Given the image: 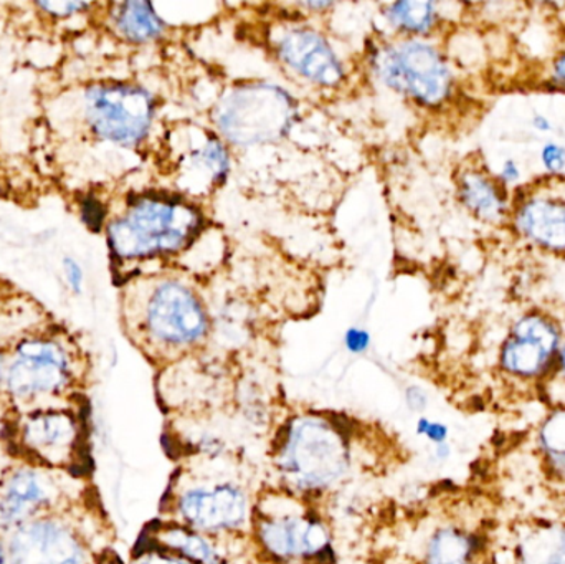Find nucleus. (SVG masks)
<instances>
[{
	"instance_id": "nucleus-25",
	"label": "nucleus",
	"mask_w": 565,
	"mask_h": 564,
	"mask_svg": "<svg viewBox=\"0 0 565 564\" xmlns=\"http://www.w3.org/2000/svg\"><path fill=\"white\" fill-rule=\"evenodd\" d=\"M417 434L434 443V446H438V444L447 443L450 430L445 424L420 417L417 423Z\"/></svg>"
},
{
	"instance_id": "nucleus-21",
	"label": "nucleus",
	"mask_w": 565,
	"mask_h": 564,
	"mask_svg": "<svg viewBox=\"0 0 565 564\" xmlns=\"http://www.w3.org/2000/svg\"><path fill=\"white\" fill-rule=\"evenodd\" d=\"M537 440L547 469L565 483V404H557L544 419Z\"/></svg>"
},
{
	"instance_id": "nucleus-37",
	"label": "nucleus",
	"mask_w": 565,
	"mask_h": 564,
	"mask_svg": "<svg viewBox=\"0 0 565 564\" xmlns=\"http://www.w3.org/2000/svg\"><path fill=\"white\" fill-rule=\"evenodd\" d=\"M0 564H10L9 550H7V539L0 535Z\"/></svg>"
},
{
	"instance_id": "nucleus-5",
	"label": "nucleus",
	"mask_w": 565,
	"mask_h": 564,
	"mask_svg": "<svg viewBox=\"0 0 565 564\" xmlns=\"http://www.w3.org/2000/svg\"><path fill=\"white\" fill-rule=\"evenodd\" d=\"M379 78L422 106H440L454 92L450 66L434 45L402 40L375 53Z\"/></svg>"
},
{
	"instance_id": "nucleus-24",
	"label": "nucleus",
	"mask_w": 565,
	"mask_h": 564,
	"mask_svg": "<svg viewBox=\"0 0 565 564\" xmlns=\"http://www.w3.org/2000/svg\"><path fill=\"white\" fill-rule=\"evenodd\" d=\"M541 162L550 174H561L565 169V148L559 142H546L541 149Z\"/></svg>"
},
{
	"instance_id": "nucleus-1",
	"label": "nucleus",
	"mask_w": 565,
	"mask_h": 564,
	"mask_svg": "<svg viewBox=\"0 0 565 564\" xmlns=\"http://www.w3.org/2000/svg\"><path fill=\"white\" fill-rule=\"evenodd\" d=\"M202 217L184 201L138 199L108 227L111 251L125 260L174 254L201 232Z\"/></svg>"
},
{
	"instance_id": "nucleus-10",
	"label": "nucleus",
	"mask_w": 565,
	"mask_h": 564,
	"mask_svg": "<svg viewBox=\"0 0 565 564\" xmlns=\"http://www.w3.org/2000/svg\"><path fill=\"white\" fill-rule=\"evenodd\" d=\"M58 496V486L49 470L35 466L10 469L0 479V529L12 532L50 515Z\"/></svg>"
},
{
	"instance_id": "nucleus-9",
	"label": "nucleus",
	"mask_w": 565,
	"mask_h": 564,
	"mask_svg": "<svg viewBox=\"0 0 565 564\" xmlns=\"http://www.w3.org/2000/svg\"><path fill=\"white\" fill-rule=\"evenodd\" d=\"M9 533L10 564H88L75 530L52 513Z\"/></svg>"
},
{
	"instance_id": "nucleus-30",
	"label": "nucleus",
	"mask_w": 565,
	"mask_h": 564,
	"mask_svg": "<svg viewBox=\"0 0 565 564\" xmlns=\"http://www.w3.org/2000/svg\"><path fill=\"white\" fill-rule=\"evenodd\" d=\"M369 341H371L369 334L365 333V331L355 330V328H352V330H349L348 334H345V347H348V350H351L352 353H362V351L367 350Z\"/></svg>"
},
{
	"instance_id": "nucleus-16",
	"label": "nucleus",
	"mask_w": 565,
	"mask_h": 564,
	"mask_svg": "<svg viewBox=\"0 0 565 564\" xmlns=\"http://www.w3.org/2000/svg\"><path fill=\"white\" fill-rule=\"evenodd\" d=\"M514 225L526 241L554 254H565V199L531 195L518 204Z\"/></svg>"
},
{
	"instance_id": "nucleus-7",
	"label": "nucleus",
	"mask_w": 565,
	"mask_h": 564,
	"mask_svg": "<svg viewBox=\"0 0 565 564\" xmlns=\"http://www.w3.org/2000/svg\"><path fill=\"white\" fill-rule=\"evenodd\" d=\"M86 119L93 132L116 145L141 142L151 129L154 102L146 89L126 83L98 85L86 93Z\"/></svg>"
},
{
	"instance_id": "nucleus-18",
	"label": "nucleus",
	"mask_w": 565,
	"mask_h": 564,
	"mask_svg": "<svg viewBox=\"0 0 565 564\" xmlns=\"http://www.w3.org/2000/svg\"><path fill=\"white\" fill-rule=\"evenodd\" d=\"M480 552L478 539L457 526H444L428 540L425 563L473 564Z\"/></svg>"
},
{
	"instance_id": "nucleus-12",
	"label": "nucleus",
	"mask_w": 565,
	"mask_h": 564,
	"mask_svg": "<svg viewBox=\"0 0 565 564\" xmlns=\"http://www.w3.org/2000/svg\"><path fill=\"white\" fill-rule=\"evenodd\" d=\"M19 434L25 453L49 467L68 466L78 449V421L68 411L29 414L20 424Z\"/></svg>"
},
{
	"instance_id": "nucleus-20",
	"label": "nucleus",
	"mask_w": 565,
	"mask_h": 564,
	"mask_svg": "<svg viewBox=\"0 0 565 564\" xmlns=\"http://www.w3.org/2000/svg\"><path fill=\"white\" fill-rule=\"evenodd\" d=\"M113 19L118 32L129 42H151L164 32V22L148 2L118 3Z\"/></svg>"
},
{
	"instance_id": "nucleus-3",
	"label": "nucleus",
	"mask_w": 565,
	"mask_h": 564,
	"mask_svg": "<svg viewBox=\"0 0 565 564\" xmlns=\"http://www.w3.org/2000/svg\"><path fill=\"white\" fill-rule=\"evenodd\" d=\"M344 434L321 417H298L289 424L278 456L282 477L305 492L328 489L349 470Z\"/></svg>"
},
{
	"instance_id": "nucleus-8",
	"label": "nucleus",
	"mask_w": 565,
	"mask_h": 564,
	"mask_svg": "<svg viewBox=\"0 0 565 564\" xmlns=\"http://www.w3.org/2000/svg\"><path fill=\"white\" fill-rule=\"evenodd\" d=\"M563 333L553 318L524 315L511 328L500 353V366L518 381H537L556 370Z\"/></svg>"
},
{
	"instance_id": "nucleus-28",
	"label": "nucleus",
	"mask_w": 565,
	"mask_h": 564,
	"mask_svg": "<svg viewBox=\"0 0 565 564\" xmlns=\"http://www.w3.org/2000/svg\"><path fill=\"white\" fill-rule=\"evenodd\" d=\"M82 211L83 219H85L88 227L93 228V231H99L103 219H105V209H103V205L99 204L96 199H88V201L83 204Z\"/></svg>"
},
{
	"instance_id": "nucleus-38",
	"label": "nucleus",
	"mask_w": 565,
	"mask_h": 564,
	"mask_svg": "<svg viewBox=\"0 0 565 564\" xmlns=\"http://www.w3.org/2000/svg\"><path fill=\"white\" fill-rule=\"evenodd\" d=\"M6 361H3V358L0 357V383H3V374H6Z\"/></svg>"
},
{
	"instance_id": "nucleus-31",
	"label": "nucleus",
	"mask_w": 565,
	"mask_h": 564,
	"mask_svg": "<svg viewBox=\"0 0 565 564\" xmlns=\"http://www.w3.org/2000/svg\"><path fill=\"white\" fill-rule=\"evenodd\" d=\"M136 564H194L188 562V560L181 558V556L169 555V553L156 552L148 553V555L139 558Z\"/></svg>"
},
{
	"instance_id": "nucleus-23",
	"label": "nucleus",
	"mask_w": 565,
	"mask_h": 564,
	"mask_svg": "<svg viewBox=\"0 0 565 564\" xmlns=\"http://www.w3.org/2000/svg\"><path fill=\"white\" fill-rule=\"evenodd\" d=\"M388 19L404 32L427 33L437 23L438 10L434 2L407 0L388 7Z\"/></svg>"
},
{
	"instance_id": "nucleus-27",
	"label": "nucleus",
	"mask_w": 565,
	"mask_h": 564,
	"mask_svg": "<svg viewBox=\"0 0 565 564\" xmlns=\"http://www.w3.org/2000/svg\"><path fill=\"white\" fill-rule=\"evenodd\" d=\"M39 9L45 10L46 13H52L55 17H70L73 13L82 12L88 7L85 2H40L36 3Z\"/></svg>"
},
{
	"instance_id": "nucleus-6",
	"label": "nucleus",
	"mask_w": 565,
	"mask_h": 564,
	"mask_svg": "<svg viewBox=\"0 0 565 564\" xmlns=\"http://www.w3.org/2000/svg\"><path fill=\"white\" fill-rule=\"evenodd\" d=\"M72 380V357L63 344L49 338H29L19 343L7 364L3 386L13 401L29 404L58 396Z\"/></svg>"
},
{
	"instance_id": "nucleus-34",
	"label": "nucleus",
	"mask_w": 565,
	"mask_h": 564,
	"mask_svg": "<svg viewBox=\"0 0 565 564\" xmlns=\"http://www.w3.org/2000/svg\"><path fill=\"white\" fill-rule=\"evenodd\" d=\"M531 123H533V128L540 132H550L554 128L553 121L547 116L541 115V113H536Z\"/></svg>"
},
{
	"instance_id": "nucleus-19",
	"label": "nucleus",
	"mask_w": 565,
	"mask_h": 564,
	"mask_svg": "<svg viewBox=\"0 0 565 564\" xmlns=\"http://www.w3.org/2000/svg\"><path fill=\"white\" fill-rule=\"evenodd\" d=\"M518 564H565V526L541 525L523 536Z\"/></svg>"
},
{
	"instance_id": "nucleus-4",
	"label": "nucleus",
	"mask_w": 565,
	"mask_h": 564,
	"mask_svg": "<svg viewBox=\"0 0 565 564\" xmlns=\"http://www.w3.org/2000/svg\"><path fill=\"white\" fill-rule=\"evenodd\" d=\"M296 103L280 86L250 83L228 93L215 109L222 135L238 146L281 139L295 121Z\"/></svg>"
},
{
	"instance_id": "nucleus-35",
	"label": "nucleus",
	"mask_w": 565,
	"mask_h": 564,
	"mask_svg": "<svg viewBox=\"0 0 565 564\" xmlns=\"http://www.w3.org/2000/svg\"><path fill=\"white\" fill-rule=\"evenodd\" d=\"M554 373L557 374V377L563 381L565 386V341H563V347H561L559 357H557V364Z\"/></svg>"
},
{
	"instance_id": "nucleus-33",
	"label": "nucleus",
	"mask_w": 565,
	"mask_h": 564,
	"mask_svg": "<svg viewBox=\"0 0 565 564\" xmlns=\"http://www.w3.org/2000/svg\"><path fill=\"white\" fill-rule=\"evenodd\" d=\"M553 82L565 86V45L553 63Z\"/></svg>"
},
{
	"instance_id": "nucleus-13",
	"label": "nucleus",
	"mask_w": 565,
	"mask_h": 564,
	"mask_svg": "<svg viewBox=\"0 0 565 564\" xmlns=\"http://www.w3.org/2000/svg\"><path fill=\"white\" fill-rule=\"evenodd\" d=\"M178 184L192 194L211 191L224 182L228 172V156L217 136L191 129L178 142L174 162Z\"/></svg>"
},
{
	"instance_id": "nucleus-17",
	"label": "nucleus",
	"mask_w": 565,
	"mask_h": 564,
	"mask_svg": "<svg viewBox=\"0 0 565 564\" xmlns=\"http://www.w3.org/2000/svg\"><path fill=\"white\" fill-rule=\"evenodd\" d=\"M458 194L465 207L481 221L498 224L510 212L507 188L501 184L500 179L481 169L461 172Z\"/></svg>"
},
{
	"instance_id": "nucleus-22",
	"label": "nucleus",
	"mask_w": 565,
	"mask_h": 564,
	"mask_svg": "<svg viewBox=\"0 0 565 564\" xmlns=\"http://www.w3.org/2000/svg\"><path fill=\"white\" fill-rule=\"evenodd\" d=\"M161 542L168 546L169 552L178 553L181 558L194 564H221V556L217 550L211 545L207 539L199 533L184 529V526H172L161 533Z\"/></svg>"
},
{
	"instance_id": "nucleus-11",
	"label": "nucleus",
	"mask_w": 565,
	"mask_h": 564,
	"mask_svg": "<svg viewBox=\"0 0 565 564\" xmlns=\"http://www.w3.org/2000/svg\"><path fill=\"white\" fill-rule=\"evenodd\" d=\"M179 515L192 530L227 532L247 519L248 503L244 490L232 483L194 487L179 497Z\"/></svg>"
},
{
	"instance_id": "nucleus-14",
	"label": "nucleus",
	"mask_w": 565,
	"mask_h": 564,
	"mask_svg": "<svg viewBox=\"0 0 565 564\" xmlns=\"http://www.w3.org/2000/svg\"><path fill=\"white\" fill-rule=\"evenodd\" d=\"M278 55L299 76L321 86H335L344 78V70L324 36L315 30H288L278 39Z\"/></svg>"
},
{
	"instance_id": "nucleus-29",
	"label": "nucleus",
	"mask_w": 565,
	"mask_h": 564,
	"mask_svg": "<svg viewBox=\"0 0 565 564\" xmlns=\"http://www.w3.org/2000/svg\"><path fill=\"white\" fill-rule=\"evenodd\" d=\"M498 179H500V182L504 185V188H510V185L518 184L521 179L520 164H518L514 159H507V161L501 164Z\"/></svg>"
},
{
	"instance_id": "nucleus-26",
	"label": "nucleus",
	"mask_w": 565,
	"mask_h": 564,
	"mask_svg": "<svg viewBox=\"0 0 565 564\" xmlns=\"http://www.w3.org/2000/svg\"><path fill=\"white\" fill-rule=\"evenodd\" d=\"M63 272H65L66 284L72 288L73 294H82L83 284H85V274H83L82 265L75 258L66 257L63 260Z\"/></svg>"
},
{
	"instance_id": "nucleus-2",
	"label": "nucleus",
	"mask_w": 565,
	"mask_h": 564,
	"mask_svg": "<svg viewBox=\"0 0 565 564\" xmlns=\"http://www.w3.org/2000/svg\"><path fill=\"white\" fill-rule=\"evenodd\" d=\"M131 310L139 337L156 350H189L207 333V313L201 298L174 278L145 281L132 298Z\"/></svg>"
},
{
	"instance_id": "nucleus-32",
	"label": "nucleus",
	"mask_w": 565,
	"mask_h": 564,
	"mask_svg": "<svg viewBox=\"0 0 565 564\" xmlns=\"http://www.w3.org/2000/svg\"><path fill=\"white\" fill-rule=\"evenodd\" d=\"M407 404L414 411H424L428 404V396L420 387H411L407 391Z\"/></svg>"
},
{
	"instance_id": "nucleus-15",
	"label": "nucleus",
	"mask_w": 565,
	"mask_h": 564,
	"mask_svg": "<svg viewBox=\"0 0 565 564\" xmlns=\"http://www.w3.org/2000/svg\"><path fill=\"white\" fill-rule=\"evenodd\" d=\"M258 540L271 556L282 562L312 558L329 546V533L322 522L305 515L262 520Z\"/></svg>"
},
{
	"instance_id": "nucleus-36",
	"label": "nucleus",
	"mask_w": 565,
	"mask_h": 564,
	"mask_svg": "<svg viewBox=\"0 0 565 564\" xmlns=\"http://www.w3.org/2000/svg\"><path fill=\"white\" fill-rule=\"evenodd\" d=\"M435 459L440 460V462H444V460H447L448 457L451 456V447L450 444H438V446H435V453H434Z\"/></svg>"
}]
</instances>
